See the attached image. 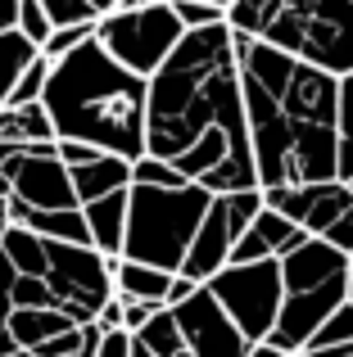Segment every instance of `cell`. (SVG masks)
<instances>
[{
    "label": "cell",
    "mask_w": 353,
    "mask_h": 357,
    "mask_svg": "<svg viewBox=\"0 0 353 357\" xmlns=\"http://www.w3.org/2000/svg\"><path fill=\"white\" fill-rule=\"evenodd\" d=\"M145 158L172 167L209 195L258 190L240 105L236 36L222 27L186 32L145 82Z\"/></svg>",
    "instance_id": "obj_1"
},
{
    "label": "cell",
    "mask_w": 353,
    "mask_h": 357,
    "mask_svg": "<svg viewBox=\"0 0 353 357\" xmlns=\"http://www.w3.org/2000/svg\"><path fill=\"white\" fill-rule=\"evenodd\" d=\"M236 68L258 190L336 181L340 82L245 36H236Z\"/></svg>",
    "instance_id": "obj_2"
},
{
    "label": "cell",
    "mask_w": 353,
    "mask_h": 357,
    "mask_svg": "<svg viewBox=\"0 0 353 357\" xmlns=\"http://www.w3.org/2000/svg\"><path fill=\"white\" fill-rule=\"evenodd\" d=\"M41 109L54 140L87 145L123 163L145 158V82L118 68L96 36L50 63Z\"/></svg>",
    "instance_id": "obj_3"
},
{
    "label": "cell",
    "mask_w": 353,
    "mask_h": 357,
    "mask_svg": "<svg viewBox=\"0 0 353 357\" xmlns=\"http://www.w3.org/2000/svg\"><path fill=\"white\" fill-rule=\"evenodd\" d=\"M227 32L326 77H353V0H231Z\"/></svg>",
    "instance_id": "obj_4"
},
{
    "label": "cell",
    "mask_w": 353,
    "mask_h": 357,
    "mask_svg": "<svg viewBox=\"0 0 353 357\" xmlns=\"http://www.w3.org/2000/svg\"><path fill=\"white\" fill-rule=\"evenodd\" d=\"M349 289V258L322 240H303L281 258V312L267 335V349L294 357L308 349L317 326L336 307H345Z\"/></svg>",
    "instance_id": "obj_5"
},
{
    "label": "cell",
    "mask_w": 353,
    "mask_h": 357,
    "mask_svg": "<svg viewBox=\"0 0 353 357\" xmlns=\"http://www.w3.org/2000/svg\"><path fill=\"white\" fill-rule=\"evenodd\" d=\"M213 195L200 185H176V190H154V185H132L127 190V227H123V262L154 267L163 276H176L190 253V240L209 213Z\"/></svg>",
    "instance_id": "obj_6"
},
{
    "label": "cell",
    "mask_w": 353,
    "mask_h": 357,
    "mask_svg": "<svg viewBox=\"0 0 353 357\" xmlns=\"http://www.w3.org/2000/svg\"><path fill=\"white\" fill-rule=\"evenodd\" d=\"M181 23L172 18V5H114L96 23V45L118 63L123 73L150 82L163 68V59L181 41Z\"/></svg>",
    "instance_id": "obj_7"
},
{
    "label": "cell",
    "mask_w": 353,
    "mask_h": 357,
    "mask_svg": "<svg viewBox=\"0 0 353 357\" xmlns=\"http://www.w3.org/2000/svg\"><path fill=\"white\" fill-rule=\"evenodd\" d=\"M41 285L50 289L54 312H63L82 331L114 298V262L100 258L87 244H50L45 240V280Z\"/></svg>",
    "instance_id": "obj_8"
},
{
    "label": "cell",
    "mask_w": 353,
    "mask_h": 357,
    "mask_svg": "<svg viewBox=\"0 0 353 357\" xmlns=\"http://www.w3.org/2000/svg\"><path fill=\"white\" fill-rule=\"evenodd\" d=\"M213 303L227 312V321L240 331V340L254 349L267 344L281 312V262H245V267H222L204 285Z\"/></svg>",
    "instance_id": "obj_9"
},
{
    "label": "cell",
    "mask_w": 353,
    "mask_h": 357,
    "mask_svg": "<svg viewBox=\"0 0 353 357\" xmlns=\"http://www.w3.org/2000/svg\"><path fill=\"white\" fill-rule=\"evenodd\" d=\"M263 213V190H236V195H213L209 213H204L200 231L190 240V253H186L181 271L190 285H209L222 267L231 262V249L245 236V227Z\"/></svg>",
    "instance_id": "obj_10"
},
{
    "label": "cell",
    "mask_w": 353,
    "mask_h": 357,
    "mask_svg": "<svg viewBox=\"0 0 353 357\" xmlns=\"http://www.w3.org/2000/svg\"><path fill=\"white\" fill-rule=\"evenodd\" d=\"M263 208L285 218L303 240H326L331 227L353 208V195L345 181H313L290 185V190H263Z\"/></svg>",
    "instance_id": "obj_11"
},
{
    "label": "cell",
    "mask_w": 353,
    "mask_h": 357,
    "mask_svg": "<svg viewBox=\"0 0 353 357\" xmlns=\"http://www.w3.org/2000/svg\"><path fill=\"white\" fill-rule=\"evenodd\" d=\"M9 199L23 204L27 213H73V185L63 163L54 158V145H27L14 158V172H9Z\"/></svg>",
    "instance_id": "obj_12"
},
{
    "label": "cell",
    "mask_w": 353,
    "mask_h": 357,
    "mask_svg": "<svg viewBox=\"0 0 353 357\" xmlns=\"http://www.w3.org/2000/svg\"><path fill=\"white\" fill-rule=\"evenodd\" d=\"M176 331H181V344L190 357H249V344L240 340V331L227 321V312H222L218 303H213L209 289H195L186 303L168 307Z\"/></svg>",
    "instance_id": "obj_13"
},
{
    "label": "cell",
    "mask_w": 353,
    "mask_h": 357,
    "mask_svg": "<svg viewBox=\"0 0 353 357\" xmlns=\"http://www.w3.org/2000/svg\"><path fill=\"white\" fill-rule=\"evenodd\" d=\"M294 244H303L299 231H294L285 218H276L272 208H263V213H258V218L245 227V236L236 240L227 267H245V262H281L285 253L294 249Z\"/></svg>",
    "instance_id": "obj_14"
},
{
    "label": "cell",
    "mask_w": 353,
    "mask_h": 357,
    "mask_svg": "<svg viewBox=\"0 0 353 357\" xmlns=\"http://www.w3.org/2000/svg\"><path fill=\"white\" fill-rule=\"evenodd\" d=\"M82 222H87V236H91V249L100 258L118 262L123 253V227H127V190L109 195V199H96V204H82Z\"/></svg>",
    "instance_id": "obj_15"
},
{
    "label": "cell",
    "mask_w": 353,
    "mask_h": 357,
    "mask_svg": "<svg viewBox=\"0 0 353 357\" xmlns=\"http://www.w3.org/2000/svg\"><path fill=\"white\" fill-rule=\"evenodd\" d=\"M68 185H73V199L82 204H96V199H109L118 190H132V163L123 158H109V154H96L87 167L68 172Z\"/></svg>",
    "instance_id": "obj_16"
},
{
    "label": "cell",
    "mask_w": 353,
    "mask_h": 357,
    "mask_svg": "<svg viewBox=\"0 0 353 357\" xmlns=\"http://www.w3.org/2000/svg\"><path fill=\"white\" fill-rule=\"evenodd\" d=\"M68 331H77V326L63 312H54V307H14L9 321H5V335L14 340L18 353H36L41 344L59 340V335H68Z\"/></svg>",
    "instance_id": "obj_17"
},
{
    "label": "cell",
    "mask_w": 353,
    "mask_h": 357,
    "mask_svg": "<svg viewBox=\"0 0 353 357\" xmlns=\"http://www.w3.org/2000/svg\"><path fill=\"white\" fill-rule=\"evenodd\" d=\"M168 285L172 276L154 267H136V262H114V298L118 303H150V307H163L168 303Z\"/></svg>",
    "instance_id": "obj_18"
},
{
    "label": "cell",
    "mask_w": 353,
    "mask_h": 357,
    "mask_svg": "<svg viewBox=\"0 0 353 357\" xmlns=\"http://www.w3.org/2000/svg\"><path fill=\"white\" fill-rule=\"evenodd\" d=\"M0 145H54L50 118L41 105L27 109H0Z\"/></svg>",
    "instance_id": "obj_19"
},
{
    "label": "cell",
    "mask_w": 353,
    "mask_h": 357,
    "mask_svg": "<svg viewBox=\"0 0 353 357\" xmlns=\"http://www.w3.org/2000/svg\"><path fill=\"white\" fill-rule=\"evenodd\" d=\"M0 253H5V262L14 267V276H23V280H45V240H36L32 231L9 227L5 240H0Z\"/></svg>",
    "instance_id": "obj_20"
},
{
    "label": "cell",
    "mask_w": 353,
    "mask_h": 357,
    "mask_svg": "<svg viewBox=\"0 0 353 357\" xmlns=\"http://www.w3.org/2000/svg\"><path fill=\"white\" fill-rule=\"evenodd\" d=\"M336 181H353V77H340L336 96Z\"/></svg>",
    "instance_id": "obj_21"
},
{
    "label": "cell",
    "mask_w": 353,
    "mask_h": 357,
    "mask_svg": "<svg viewBox=\"0 0 353 357\" xmlns=\"http://www.w3.org/2000/svg\"><path fill=\"white\" fill-rule=\"evenodd\" d=\"M109 9H114L109 0H41V14H45V23H50V32H63V27H96Z\"/></svg>",
    "instance_id": "obj_22"
},
{
    "label": "cell",
    "mask_w": 353,
    "mask_h": 357,
    "mask_svg": "<svg viewBox=\"0 0 353 357\" xmlns=\"http://www.w3.org/2000/svg\"><path fill=\"white\" fill-rule=\"evenodd\" d=\"M36 45L32 41H23V36L9 27V32H0V109H5V100H9V91H14V82L23 77L27 68H32V59H36Z\"/></svg>",
    "instance_id": "obj_23"
},
{
    "label": "cell",
    "mask_w": 353,
    "mask_h": 357,
    "mask_svg": "<svg viewBox=\"0 0 353 357\" xmlns=\"http://www.w3.org/2000/svg\"><path fill=\"white\" fill-rule=\"evenodd\" d=\"M132 344H136L141 353H150V357H181V353H186L181 331H176V321H172L168 307H163V312H154L150 321H145L141 331L132 335Z\"/></svg>",
    "instance_id": "obj_24"
},
{
    "label": "cell",
    "mask_w": 353,
    "mask_h": 357,
    "mask_svg": "<svg viewBox=\"0 0 353 357\" xmlns=\"http://www.w3.org/2000/svg\"><path fill=\"white\" fill-rule=\"evenodd\" d=\"M172 18L181 23V32H204V27L227 23V5L222 0H168Z\"/></svg>",
    "instance_id": "obj_25"
},
{
    "label": "cell",
    "mask_w": 353,
    "mask_h": 357,
    "mask_svg": "<svg viewBox=\"0 0 353 357\" xmlns=\"http://www.w3.org/2000/svg\"><path fill=\"white\" fill-rule=\"evenodd\" d=\"M345 344H353V307H336V312L326 317V321L317 326V335L308 340V349H345ZM303 349V353H308Z\"/></svg>",
    "instance_id": "obj_26"
},
{
    "label": "cell",
    "mask_w": 353,
    "mask_h": 357,
    "mask_svg": "<svg viewBox=\"0 0 353 357\" xmlns=\"http://www.w3.org/2000/svg\"><path fill=\"white\" fill-rule=\"evenodd\" d=\"M45 77H50V63H45L41 54H36V59H32V68H27L23 77L14 82V91H9V100H5V109H27V105H41Z\"/></svg>",
    "instance_id": "obj_27"
},
{
    "label": "cell",
    "mask_w": 353,
    "mask_h": 357,
    "mask_svg": "<svg viewBox=\"0 0 353 357\" xmlns=\"http://www.w3.org/2000/svg\"><path fill=\"white\" fill-rule=\"evenodd\" d=\"M14 32L23 36V41H32L36 50H41V45L50 41V23H45V14H41V0H18Z\"/></svg>",
    "instance_id": "obj_28"
},
{
    "label": "cell",
    "mask_w": 353,
    "mask_h": 357,
    "mask_svg": "<svg viewBox=\"0 0 353 357\" xmlns=\"http://www.w3.org/2000/svg\"><path fill=\"white\" fill-rule=\"evenodd\" d=\"M132 185H154V190H176V185H190L172 172V167L154 163V158H136L132 163Z\"/></svg>",
    "instance_id": "obj_29"
},
{
    "label": "cell",
    "mask_w": 353,
    "mask_h": 357,
    "mask_svg": "<svg viewBox=\"0 0 353 357\" xmlns=\"http://www.w3.org/2000/svg\"><path fill=\"white\" fill-rule=\"evenodd\" d=\"M9 307H54L50 303V289L41 280H23L14 276V289H9Z\"/></svg>",
    "instance_id": "obj_30"
},
{
    "label": "cell",
    "mask_w": 353,
    "mask_h": 357,
    "mask_svg": "<svg viewBox=\"0 0 353 357\" xmlns=\"http://www.w3.org/2000/svg\"><path fill=\"white\" fill-rule=\"evenodd\" d=\"M154 312H163V307H150V303H123V335H136Z\"/></svg>",
    "instance_id": "obj_31"
},
{
    "label": "cell",
    "mask_w": 353,
    "mask_h": 357,
    "mask_svg": "<svg viewBox=\"0 0 353 357\" xmlns=\"http://www.w3.org/2000/svg\"><path fill=\"white\" fill-rule=\"evenodd\" d=\"M96 357H132V335L114 331V335H100V349Z\"/></svg>",
    "instance_id": "obj_32"
},
{
    "label": "cell",
    "mask_w": 353,
    "mask_h": 357,
    "mask_svg": "<svg viewBox=\"0 0 353 357\" xmlns=\"http://www.w3.org/2000/svg\"><path fill=\"white\" fill-rule=\"evenodd\" d=\"M9 289H14V267L5 262V253H0V335H5V321H9Z\"/></svg>",
    "instance_id": "obj_33"
},
{
    "label": "cell",
    "mask_w": 353,
    "mask_h": 357,
    "mask_svg": "<svg viewBox=\"0 0 353 357\" xmlns=\"http://www.w3.org/2000/svg\"><path fill=\"white\" fill-rule=\"evenodd\" d=\"M27 145H0V199H9V172H14V158Z\"/></svg>",
    "instance_id": "obj_34"
},
{
    "label": "cell",
    "mask_w": 353,
    "mask_h": 357,
    "mask_svg": "<svg viewBox=\"0 0 353 357\" xmlns=\"http://www.w3.org/2000/svg\"><path fill=\"white\" fill-rule=\"evenodd\" d=\"M195 289H200V285H190L186 276H172V285H168V303H163V307H176V303H186V298H190Z\"/></svg>",
    "instance_id": "obj_35"
},
{
    "label": "cell",
    "mask_w": 353,
    "mask_h": 357,
    "mask_svg": "<svg viewBox=\"0 0 353 357\" xmlns=\"http://www.w3.org/2000/svg\"><path fill=\"white\" fill-rule=\"evenodd\" d=\"M294 357H353V344H345V349H308V353H294Z\"/></svg>",
    "instance_id": "obj_36"
},
{
    "label": "cell",
    "mask_w": 353,
    "mask_h": 357,
    "mask_svg": "<svg viewBox=\"0 0 353 357\" xmlns=\"http://www.w3.org/2000/svg\"><path fill=\"white\" fill-rule=\"evenodd\" d=\"M345 303L353 307V253H349V289H345Z\"/></svg>",
    "instance_id": "obj_37"
},
{
    "label": "cell",
    "mask_w": 353,
    "mask_h": 357,
    "mask_svg": "<svg viewBox=\"0 0 353 357\" xmlns=\"http://www.w3.org/2000/svg\"><path fill=\"white\" fill-rule=\"evenodd\" d=\"M0 227H9V199H0Z\"/></svg>",
    "instance_id": "obj_38"
},
{
    "label": "cell",
    "mask_w": 353,
    "mask_h": 357,
    "mask_svg": "<svg viewBox=\"0 0 353 357\" xmlns=\"http://www.w3.org/2000/svg\"><path fill=\"white\" fill-rule=\"evenodd\" d=\"M132 357H150V353H141V349H136V344H132Z\"/></svg>",
    "instance_id": "obj_39"
},
{
    "label": "cell",
    "mask_w": 353,
    "mask_h": 357,
    "mask_svg": "<svg viewBox=\"0 0 353 357\" xmlns=\"http://www.w3.org/2000/svg\"><path fill=\"white\" fill-rule=\"evenodd\" d=\"M14 357H32V353H14Z\"/></svg>",
    "instance_id": "obj_40"
},
{
    "label": "cell",
    "mask_w": 353,
    "mask_h": 357,
    "mask_svg": "<svg viewBox=\"0 0 353 357\" xmlns=\"http://www.w3.org/2000/svg\"><path fill=\"white\" fill-rule=\"evenodd\" d=\"M272 357H281V353H272Z\"/></svg>",
    "instance_id": "obj_41"
}]
</instances>
